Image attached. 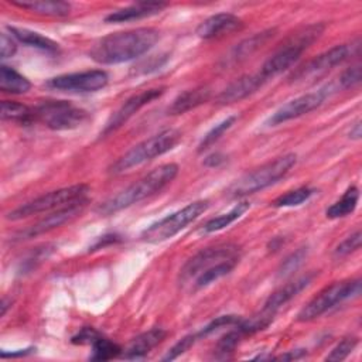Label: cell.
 <instances>
[{"label": "cell", "instance_id": "cell-1", "mask_svg": "<svg viewBox=\"0 0 362 362\" xmlns=\"http://www.w3.org/2000/svg\"><path fill=\"white\" fill-rule=\"evenodd\" d=\"M158 38V30L151 27L109 34L92 45L89 57L102 65L122 64L146 54L156 45Z\"/></svg>", "mask_w": 362, "mask_h": 362}, {"label": "cell", "instance_id": "cell-2", "mask_svg": "<svg viewBox=\"0 0 362 362\" xmlns=\"http://www.w3.org/2000/svg\"><path fill=\"white\" fill-rule=\"evenodd\" d=\"M178 174V165L174 163L163 164L127 188L122 189L112 198L106 199L99 208L98 212L102 215H110L117 211H122L124 208L132 206L133 204H137L147 197L161 191L165 185H168Z\"/></svg>", "mask_w": 362, "mask_h": 362}, {"label": "cell", "instance_id": "cell-3", "mask_svg": "<svg viewBox=\"0 0 362 362\" xmlns=\"http://www.w3.org/2000/svg\"><path fill=\"white\" fill-rule=\"evenodd\" d=\"M324 28L325 27L321 23L310 24L288 37L286 42L270 58L266 59L259 74L267 81L288 69L294 62L300 59L301 54L321 37Z\"/></svg>", "mask_w": 362, "mask_h": 362}, {"label": "cell", "instance_id": "cell-4", "mask_svg": "<svg viewBox=\"0 0 362 362\" xmlns=\"http://www.w3.org/2000/svg\"><path fill=\"white\" fill-rule=\"evenodd\" d=\"M181 139V133L175 129L163 130L139 144L133 146L129 151L122 154L110 167V174H122L133 167H137L146 161H150L164 153L170 151Z\"/></svg>", "mask_w": 362, "mask_h": 362}, {"label": "cell", "instance_id": "cell-5", "mask_svg": "<svg viewBox=\"0 0 362 362\" xmlns=\"http://www.w3.org/2000/svg\"><path fill=\"white\" fill-rule=\"evenodd\" d=\"M296 161H297V156L293 153L277 157L273 161H269L260 165L259 168L253 170L252 173L238 180L229 188V192L232 197L239 198V197H245V195H250L257 191H262L276 184L279 180H281L291 170Z\"/></svg>", "mask_w": 362, "mask_h": 362}, {"label": "cell", "instance_id": "cell-6", "mask_svg": "<svg viewBox=\"0 0 362 362\" xmlns=\"http://www.w3.org/2000/svg\"><path fill=\"white\" fill-rule=\"evenodd\" d=\"M89 192V187L86 184H75L71 187L59 188L55 191H49L42 194L16 209L10 211L6 218L8 221H18L23 218H28L41 212H49L52 209H59L81 201H86V195Z\"/></svg>", "mask_w": 362, "mask_h": 362}, {"label": "cell", "instance_id": "cell-7", "mask_svg": "<svg viewBox=\"0 0 362 362\" xmlns=\"http://www.w3.org/2000/svg\"><path fill=\"white\" fill-rule=\"evenodd\" d=\"M208 206L209 202L206 199L194 201L187 206L167 215L165 218L146 228L141 233V239L147 243L164 242L177 235L184 228H187V225L194 222L199 215H202L208 209Z\"/></svg>", "mask_w": 362, "mask_h": 362}, {"label": "cell", "instance_id": "cell-8", "mask_svg": "<svg viewBox=\"0 0 362 362\" xmlns=\"http://www.w3.org/2000/svg\"><path fill=\"white\" fill-rule=\"evenodd\" d=\"M359 293H361V279L342 280L331 286H327L301 308V311L297 315V320L303 322L315 320L322 314H325L332 307H335L337 304H341L348 298L356 297Z\"/></svg>", "mask_w": 362, "mask_h": 362}, {"label": "cell", "instance_id": "cell-9", "mask_svg": "<svg viewBox=\"0 0 362 362\" xmlns=\"http://www.w3.org/2000/svg\"><path fill=\"white\" fill-rule=\"evenodd\" d=\"M37 120L52 130H71L89 120V113L66 100H44L35 109Z\"/></svg>", "mask_w": 362, "mask_h": 362}, {"label": "cell", "instance_id": "cell-10", "mask_svg": "<svg viewBox=\"0 0 362 362\" xmlns=\"http://www.w3.org/2000/svg\"><path fill=\"white\" fill-rule=\"evenodd\" d=\"M228 259H239V247L233 243H222L205 247L194 255L181 269L180 279L181 281H188L192 277L195 279L205 269L228 260Z\"/></svg>", "mask_w": 362, "mask_h": 362}, {"label": "cell", "instance_id": "cell-11", "mask_svg": "<svg viewBox=\"0 0 362 362\" xmlns=\"http://www.w3.org/2000/svg\"><path fill=\"white\" fill-rule=\"evenodd\" d=\"M354 48H358V42H356V45H354V44H351V45L341 44V45L332 47L331 49L317 55L315 58L308 61L305 65L298 68L290 76V81L297 82V81H303V79H307V78L320 76V75L328 72L334 66H337V65L342 64L345 59H348L349 55H352Z\"/></svg>", "mask_w": 362, "mask_h": 362}, {"label": "cell", "instance_id": "cell-12", "mask_svg": "<svg viewBox=\"0 0 362 362\" xmlns=\"http://www.w3.org/2000/svg\"><path fill=\"white\" fill-rule=\"evenodd\" d=\"M109 76L102 69L58 75L48 81V86L66 92H95L107 85Z\"/></svg>", "mask_w": 362, "mask_h": 362}, {"label": "cell", "instance_id": "cell-13", "mask_svg": "<svg viewBox=\"0 0 362 362\" xmlns=\"http://www.w3.org/2000/svg\"><path fill=\"white\" fill-rule=\"evenodd\" d=\"M165 88H153V89H146L141 90L133 96H130L127 100H124L120 107L109 117V120L106 122L105 129L102 130L100 136H107L110 133H113L115 130H117L119 127H122L130 117H133L141 107H144L146 105H148L150 102H153L154 99L160 98L164 93Z\"/></svg>", "mask_w": 362, "mask_h": 362}, {"label": "cell", "instance_id": "cell-14", "mask_svg": "<svg viewBox=\"0 0 362 362\" xmlns=\"http://www.w3.org/2000/svg\"><path fill=\"white\" fill-rule=\"evenodd\" d=\"M327 95H328V90H325V89H320L317 92H310V93L301 95V96L284 103L283 106H280L270 116L267 123L270 126H277V124H281L291 119L300 117V116L317 109L324 102Z\"/></svg>", "mask_w": 362, "mask_h": 362}, {"label": "cell", "instance_id": "cell-15", "mask_svg": "<svg viewBox=\"0 0 362 362\" xmlns=\"http://www.w3.org/2000/svg\"><path fill=\"white\" fill-rule=\"evenodd\" d=\"M85 204H86V201H81V202H76V204H72V205L55 209V212L47 215L45 218H42L37 223H34V225L25 228L24 230L18 232L16 235V239L17 240L31 239V238H35L38 235L47 233V232H49V230H52L55 228H59V226L65 225L66 222L72 221L74 218H76L82 212Z\"/></svg>", "mask_w": 362, "mask_h": 362}, {"label": "cell", "instance_id": "cell-16", "mask_svg": "<svg viewBox=\"0 0 362 362\" xmlns=\"http://www.w3.org/2000/svg\"><path fill=\"white\" fill-rule=\"evenodd\" d=\"M242 27V20L232 13H218L204 20L197 27V35L204 40L219 38Z\"/></svg>", "mask_w": 362, "mask_h": 362}, {"label": "cell", "instance_id": "cell-17", "mask_svg": "<svg viewBox=\"0 0 362 362\" xmlns=\"http://www.w3.org/2000/svg\"><path fill=\"white\" fill-rule=\"evenodd\" d=\"M266 79L260 74H253V75H243L229 83L218 96L216 102L219 105H230L235 102H239L252 93H255Z\"/></svg>", "mask_w": 362, "mask_h": 362}, {"label": "cell", "instance_id": "cell-18", "mask_svg": "<svg viewBox=\"0 0 362 362\" xmlns=\"http://www.w3.org/2000/svg\"><path fill=\"white\" fill-rule=\"evenodd\" d=\"M165 7V3L160 1H139L132 6L119 8L116 11H112L105 17L106 23H126L133 20H140L146 17H151L154 14H158Z\"/></svg>", "mask_w": 362, "mask_h": 362}, {"label": "cell", "instance_id": "cell-19", "mask_svg": "<svg viewBox=\"0 0 362 362\" xmlns=\"http://www.w3.org/2000/svg\"><path fill=\"white\" fill-rule=\"evenodd\" d=\"M274 30H266L262 33H256L249 38H245L243 41H240L239 44H236L222 59L223 66H229V65H235L240 61H243L245 58H247L249 55H252L255 51H257L260 47H263L272 37H273Z\"/></svg>", "mask_w": 362, "mask_h": 362}, {"label": "cell", "instance_id": "cell-20", "mask_svg": "<svg viewBox=\"0 0 362 362\" xmlns=\"http://www.w3.org/2000/svg\"><path fill=\"white\" fill-rule=\"evenodd\" d=\"M165 338V331L163 328H151L140 335H137L129 346L122 352L123 359L134 361L143 359L153 348H156Z\"/></svg>", "mask_w": 362, "mask_h": 362}, {"label": "cell", "instance_id": "cell-21", "mask_svg": "<svg viewBox=\"0 0 362 362\" xmlns=\"http://www.w3.org/2000/svg\"><path fill=\"white\" fill-rule=\"evenodd\" d=\"M313 277H314V274H305V276H301V277L281 286L279 290H276L273 294L269 296V298L266 300L263 307L273 313H277V310L281 305H284L291 298H294L300 291H303L311 283Z\"/></svg>", "mask_w": 362, "mask_h": 362}, {"label": "cell", "instance_id": "cell-22", "mask_svg": "<svg viewBox=\"0 0 362 362\" xmlns=\"http://www.w3.org/2000/svg\"><path fill=\"white\" fill-rule=\"evenodd\" d=\"M13 6L25 8L28 11H34L38 14L49 16V17H66L71 13V4L66 1H52V0H13L10 1Z\"/></svg>", "mask_w": 362, "mask_h": 362}, {"label": "cell", "instance_id": "cell-23", "mask_svg": "<svg viewBox=\"0 0 362 362\" xmlns=\"http://www.w3.org/2000/svg\"><path fill=\"white\" fill-rule=\"evenodd\" d=\"M211 90L206 86H199L195 89L185 90L180 93L168 107L170 115H182L188 110L195 109L197 106L205 103L209 99Z\"/></svg>", "mask_w": 362, "mask_h": 362}, {"label": "cell", "instance_id": "cell-24", "mask_svg": "<svg viewBox=\"0 0 362 362\" xmlns=\"http://www.w3.org/2000/svg\"><path fill=\"white\" fill-rule=\"evenodd\" d=\"M8 31L17 41H20L25 45H30V47H34V48H38L41 51L51 52V54L58 51V44L55 41H52L48 37H44L35 31H31L27 28H18V27H8Z\"/></svg>", "mask_w": 362, "mask_h": 362}, {"label": "cell", "instance_id": "cell-25", "mask_svg": "<svg viewBox=\"0 0 362 362\" xmlns=\"http://www.w3.org/2000/svg\"><path fill=\"white\" fill-rule=\"evenodd\" d=\"M31 88L30 81L18 74L14 68L1 65L0 66V89L6 93L21 95L28 92Z\"/></svg>", "mask_w": 362, "mask_h": 362}, {"label": "cell", "instance_id": "cell-26", "mask_svg": "<svg viewBox=\"0 0 362 362\" xmlns=\"http://www.w3.org/2000/svg\"><path fill=\"white\" fill-rule=\"evenodd\" d=\"M239 262V259H228V260H223V262H219L208 269H205L204 272H201L195 280H194V287L195 288H202V287H206L208 284L219 280L221 277L229 274L233 267L236 266V263Z\"/></svg>", "mask_w": 362, "mask_h": 362}, {"label": "cell", "instance_id": "cell-27", "mask_svg": "<svg viewBox=\"0 0 362 362\" xmlns=\"http://www.w3.org/2000/svg\"><path fill=\"white\" fill-rule=\"evenodd\" d=\"M358 199H359V189L356 187H349L337 202H334L331 206L327 208L325 211L327 218L337 219V218H342L352 214L356 208Z\"/></svg>", "mask_w": 362, "mask_h": 362}, {"label": "cell", "instance_id": "cell-28", "mask_svg": "<svg viewBox=\"0 0 362 362\" xmlns=\"http://www.w3.org/2000/svg\"><path fill=\"white\" fill-rule=\"evenodd\" d=\"M250 208V204L243 201V202H239L238 205H235L230 211L219 215V216H215L212 219H209L204 228H202V232L205 233H211V232H216V230H221L226 226H229L232 222H235L236 219H239L247 209Z\"/></svg>", "mask_w": 362, "mask_h": 362}, {"label": "cell", "instance_id": "cell-29", "mask_svg": "<svg viewBox=\"0 0 362 362\" xmlns=\"http://www.w3.org/2000/svg\"><path fill=\"white\" fill-rule=\"evenodd\" d=\"M1 119L3 120H11L18 123H30L35 120L34 109H30L28 106L13 102V100H3L1 102Z\"/></svg>", "mask_w": 362, "mask_h": 362}, {"label": "cell", "instance_id": "cell-30", "mask_svg": "<svg viewBox=\"0 0 362 362\" xmlns=\"http://www.w3.org/2000/svg\"><path fill=\"white\" fill-rule=\"evenodd\" d=\"M274 315H276V313H273V311H270V310H267V308L263 307L257 314L252 315L249 320L240 321V322L238 324V329H239L243 335H247V334L250 335V334L259 332V331L267 328V327L272 324Z\"/></svg>", "mask_w": 362, "mask_h": 362}, {"label": "cell", "instance_id": "cell-31", "mask_svg": "<svg viewBox=\"0 0 362 362\" xmlns=\"http://www.w3.org/2000/svg\"><path fill=\"white\" fill-rule=\"evenodd\" d=\"M122 348L102 335L92 344V361H109L122 354Z\"/></svg>", "mask_w": 362, "mask_h": 362}, {"label": "cell", "instance_id": "cell-32", "mask_svg": "<svg viewBox=\"0 0 362 362\" xmlns=\"http://www.w3.org/2000/svg\"><path fill=\"white\" fill-rule=\"evenodd\" d=\"M315 191L313 188L308 187H300L296 189H291L283 195H280L279 198H276L273 201V205L277 208H286V206H297L301 205L303 202H305Z\"/></svg>", "mask_w": 362, "mask_h": 362}, {"label": "cell", "instance_id": "cell-33", "mask_svg": "<svg viewBox=\"0 0 362 362\" xmlns=\"http://www.w3.org/2000/svg\"><path fill=\"white\" fill-rule=\"evenodd\" d=\"M235 120H236V116H228V117L223 119L221 123L215 124V126L202 137L201 143L198 144V151H204V150H206L208 147H211L215 141H218V140L221 139V136H222L226 130H229V129L233 126Z\"/></svg>", "mask_w": 362, "mask_h": 362}, {"label": "cell", "instance_id": "cell-34", "mask_svg": "<svg viewBox=\"0 0 362 362\" xmlns=\"http://www.w3.org/2000/svg\"><path fill=\"white\" fill-rule=\"evenodd\" d=\"M307 253H308L307 247H298L288 257H286L284 262L280 264L279 274L280 276H288L293 272H296L300 267V264L304 262V259L307 257Z\"/></svg>", "mask_w": 362, "mask_h": 362}, {"label": "cell", "instance_id": "cell-35", "mask_svg": "<svg viewBox=\"0 0 362 362\" xmlns=\"http://www.w3.org/2000/svg\"><path fill=\"white\" fill-rule=\"evenodd\" d=\"M361 242H362V235L361 230H355L352 235H349L348 238H345L334 250V256L337 257H344L351 255L352 252L358 250L361 247Z\"/></svg>", "mask_w": 362, "mask_h": 362}, {"label": "cell", "instance_id": "cell-36", "mask_svg": "<svg viewBox=\"0 0 362 362\" xmlns=\"http://www.w3.org/2000/svg\"><path fill=\"white\" fill-rule=\"evenodd\" d=\"M358 339L356 338H344L341 342H338L331 352L325 356V361H342L345 359L356 346Z\"/></svg>", "mask_w": 362, "mask_h": 362}, {"label": "cell", "instance_id": "cell-37", "mask_svg": "<svg viewBox=\"0 0 362 362\" xmlns=\"http://www.w3.org/2000/svg\"><path fill=\"white\" fill-rule=\"evenodd\" d=\"M240 321H242V320H240L238 315H221V317H216V318L212 320L208 325H205L199 332H197V337H198V338L206 337V335H209L211 332H214L215 329H218V328H221V327L239 324Z\"/></svg>", "mask_w": 362, "mask_h": 362}, {"label": "cell", "instance_id": "cell-38", "mask_svg": "<svg viewBox=\"0 0 362 362\" xmlns=\"http://www.w3.org/2000/svg\"><path fill=\"white\" fill-rule=\"evenodd\" d=\"M198 339L197 334H191V335H187L184 337L182 339H180L175 345H173V348L168 349V352L163 356V361H173L175 358H178L180 355H182L184 352H187L192 345L194 342Z\"/></svg>", "mask_w": 362, "mask_h": 362}, {"label": "cell", "instance_id": "cell-39", "mask_svg": "<svg viewBox=\"0 0 362 362\" xmlns=\"http://www.w3.org/2000/svg\"><path fill=\"white\" fill-rule=\"evenodd\" d=\"M242 337H243V334H242L238 328L233 329V331H229L228 334H225V335L219 339V342H218V345H216V352H219V354H222V355H226V354L232 352V351L236 348V345L239 344V341H240Z\"/></svg>", "mask_w": 362, "mask_h": 362}, {"label": "cell", "instance_id": "cell-40", "mask_svg": "<svg viewBox=\"0 0 362 362\" xmlns=\"http://www.w3.org/2000/svg\"><path fill=\"white\" fill-rule=\"evenodd\" d=\"M359 81H361V66L359 65H354V66L345 69L342 72V75L339 76V85L344 89L352 88L354 85L359 83Z\"/></svg>", "mask_w": 362, "mask_h": 362}, {"label": "cell", "instance_id": "cell-41", "mask_svg": "<svg viewBox=\"0 0 362 362\" xmlns=\"http://www.w3.org/2000/svg\"><path fill=\"white\" fill-rule=\"evenodd\" d=\"M100 337V334L95 329V328H90V327H85L82 328L76 335L72 337V344H81V345H85V344H93L98 338Z\"/></svg>", "mask_w": 362, "mask_h": 362}, {"label": "cell", "instance_id": "cell-42", "mask_svg": "<svg viewBox=\"0 0 362 362\" xmlns=\"http://www.w3.org/2000/svg\"><path fill=\"white\" fill-rule=\"evenodd\" d=\"M17 45H16V38L13 35H7L6 33L1 34V40H0V54L1 58H10L16 54Z\"/></svg>", "mask_w": 362, "mask_h": 362}, {"label": "cell", "instance_id": "cell-43", "mask_svg": "<svg viewBox=\"0 0 362 362\" xmlns=\"http://www.w3.org/2000/svg\"><path fill=\"white\" fill-rule=\"evenodd\" d=\"M225 156L221 154V153H214L211 156H208L205 160H204V164L208 165V167H218L221 165L222 163H225Z\"/></svg>", "mask_w": 362, "mask_h": 362}, {"label": "cell", "instance_id": "cell-44", "mask_svg": "<svg viewBox=\"0 0 362 362\" xmlns=\"http://www.w3.org/2000/svg\"><path fill=\"white\" fill-rule=\"evenodd\" d=\"M305 356V351L304 349H293V351H288L286 354H281L279 356H276L274 359H281V361H293V359H300Z\"/></svg>", "mask_w": 362, "mask_h": 362}, {"label": "cell", "instance_id": "cell-45", "mask_svg": "<svg viewBox=\"0 0 362 362\" xmlns=\"http://www.w3.org/2000/svg\"><path fill=\"white\" fill-rule=\"evenodd\" d=\"M116 240H119V236H117V235H106V236H103L102 239H99V240L92 246V250L100 249V247H103L106 243H115Z\"/></svg>", "mask_w": 362, "mask_h": 362}, {"label": "cell", "instance_id": "cell-46", "mask_svg": "<svg viewBox=\"0 0 362 362\" xmlns=\"http://www.w3.org/2000/svg\"><path fill=\"white\" fill-rule=\"evenodd\" d=\"M33 351H35V348H25V349H18L14 352H6L1 351V358H16V356H25L28 354H31Z\"/></svg>", "mask_w": 362, "mask_h": 362}, {"label": "cell", "instance_id": "cell-47", "mask_svg": "<svg viewBox=\"0 0 362 362\" xmlns=\"http://www.w3.org/2000/svg\"><path fill=\"white\" fill-rule=\"evenodd\" d=\"M361 136H362V127H361V120H358V122L351 127L349 137H351V139H355V140H359Z\"/></svg>", "mask_w": 362, "mask_h": 362}]
</instances>
